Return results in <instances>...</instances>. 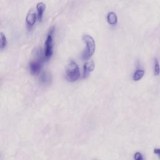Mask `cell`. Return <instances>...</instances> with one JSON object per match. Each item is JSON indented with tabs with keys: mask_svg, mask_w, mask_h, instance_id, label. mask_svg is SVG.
Here are the masks:
<instances>
[{
	"mask_svg": "<svg viewBox=\"0 0 160 160\" xmlns=\"http://www.w3.org/2000/svg\"><path fill=\"white\" fill-rule=\"evenodd\" d=\"M82 39L86 45V48L82 54V58L84 60H87L94 54L95 51V42L92 36L88 35H83Z\"/></svg>",
	"mask_w": 160,
	"mask_h": 160,
	"instance_id": "obj_1",
	"label": "cell"
},
{
	"mask_svg": "<svg viewBox=\"0 0 160 160\" xmlns=\"http://www.w3.org/2000/svg\"><path fill=\"white\" fill-rule=\"evenodd\" d=\"M80 76L79 69L77 63L75 61H71L66 68V76L69 81H76Z\"/></svg>",
	"mask_w": 160,
	"mask_h": 160,
	"instance_id": "obj_2",
	"label": "cell"
},
{
	"mask_svg": "<svg viewBox=\"0 0 160 160\" xmlns=\"http://www.w3.org/2000/svg\"><path fill=\"white\" fill-rule=\"evenodd\" d=\"M53 33L54 27L49 30L45 43V56L46 59H49L53 54Z\"/></svg>",
	"mask_w": 160,
	"mask_h": 160,
	"instance_id": "obj_3",
	"label": "cell"
},
{
	"mask_svg": "<svg viewBox=\"0 0 160 160\" xmlns=\"http://www.w3.org/2000/svg\"><path fill=\"white\" fill-rule=\"evenodd\" d=\"M29 70L31 74L36 75L39 73L43 67V60L41 58L35 60L29 63Z\"/></svg>",
	"mask_w": 160,
	"mask_h": 160,
	"instance_id": "obj_4",
	"label": "cell"
},
{
	"mask_svg": "<svg viewBox=\"0 0 160 160\" xmlns=\"http://www.w3.org/2000/svg\"><path fill=\"white\" fill-rule=\"evenodd\" d=\"M36 14L34 10H29L26 18V22L29 26H33L36 22Z\"/></svg>",
	"mask_w": 160,
	"mask_h": 160,
	"instance_id": "obj_5",
	"label": "cell"
},
{
	"mask_svg": "<svg viewBox=\"0 0 160 160\" xmlns=\"http://www.w3.org/2000/svg\"><path fill=\"white\" fill-rule=\"evenodd\" d=\"M95 69V63L93 61L86 62L84 65L83 69V77L86 78L90 73H91Z\"/></svg>",
	"mask_w": 160,
	"mask_h": 160,
	"instance_id": "obj_6",
	"label": "cell"
},
{
	"mask_svg": "<svg viewBox=\"0 0 160 160\" xmlns=\"http://www.w3.org/2000/svg\"><path fill=\"white\" fill-rule=\"evenodd\" d=\"M45 8H46V5L45 3H43L42 2L38 3L37 5H36V9H37L38 15V17L39 21H42L43 15V13L45 11Z\"/></svg>",
	"mask_w": 160,
	"mask_h": 160,
	"instance_id": "obj_7",
	"label": "cell"
},
{
	"mask_svg": "<svg viewBox=\"0 0 160 160\" xmlns=\"http://www.w3.org/2000/svg\"><path fill=\"white\" fill-rule=\"evenodd\" d=\"M107 20L109 24L111 25H114L116 24V23L118 21V18L117 16L115 14L114 12H110L108 13L107 16Z\"/></svg>",
	"mask_w": 160,
	"mask_h": 160,
	"instance_id": "obj_8",
	"label": "cell"
},
{
	"mask_svg": "<svg viewBox=\"0 0 160 160\" xmlns=\"http://www.w3.org/2000/svg\"><path fill=\"white\" fill-rule=\"evenodd\" d=\"M145 71L143 69H137L133 75V80L135 81H138L141 79L145 75Z\"/></svg>",
	"mask_w": 160,
	"mask_h": 160,
	"instance_id": "obj_9",
	"label": "cell"
},
{
	"mask_svg": "<svg viewBox=\"0 0 160 160\" xmlns=\"http://www.w3.org/2000/svg\"><path fill=\"white\" fill-rule=\"evenodd\" d=\"M40 81L43 83L47 84L51 81V76L48 74L47 73H43L41 76V78H40Z\"/></svg>",
	"mask_w": 160,
	"mask_h": 160,
	"instance_id": "obj_10",
	"label": "cell"
},
{
	"mask_svg": "<svg viewBox=\"0 0 160 160\" xmlns=\"http://www.w3.org/2000/svg\"><path fill=\"white\" fill-rule=\"evenodd\" d=\"M160 74V66L158 59L155 58V68H154V75L158 76Z\"/></svg>",
	"mask_w": 160,
	"mask_h": 160,
	"instance_id": "obj_11",
	"label": "cell"
},
{
	"mask_svg": "<svg viewBox=\"0 0 160 160\" xmlns=\"http://www.w3.org/2000/svg\"><path fill=\"white\" fill-rule=\"evenodd\" d=\"M0 38H1V49H3L6 47V45H7V40H6L5 35L3 33H1Z\"/></svg>",
	"mask_w": 160,
	"mask_h": 160,
	"instance_id": "obj_12",
	"label": "cell"
},
{
	"mask_svg": "<svg viewBox=\"0 0 160 160\" xmlns=\"http://www.w3.org/2000/svg\"><path fill=\"white\" fill-rule=\"evenodd\" d=\"M135 160H144L142 155L139 152H136L134 156Z\"/></svg>",
	"mask_w": 160,
	"mask_h": 160,
	"instance_id": "obj_13",
	"label": "cell"
},
{
	"mask_svg": "<svg viewBox=\"0 0 160 160\" xmlns=\"http://www.w3.org/2000/svg\"><path fill=\"white\" fill-rule=\"evenodd\" d=\"M154 153H155V154L157 155L160 158V149H159V148L155 149H154Z\"/></svg>",
	"mask_w": 160,
	"mask_h": 160,
	"instance_id": "obj_14",
	"label": "cell"
}]
</instances>
